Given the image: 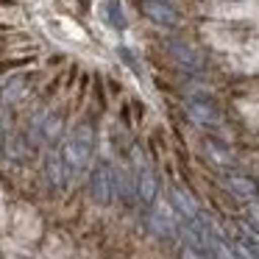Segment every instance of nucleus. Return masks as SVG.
I'll return each instance as SVG.
<instances>
[{
    "mask_svg": "<svg viewBox=\"0 0 259 259\" xmlns=\"http://www.w3.org/2000/svg\"><path fill=\"white\" fill-rule=\"evenodd\" d=\"M92 145H95V137H92L90 125H78L64 140L62 151H59V159H62V167H64V179H73V176H78L84 170V164L92 156Z\"/></svg>",
    "mask_w": 259,
    "mask_h": 259,
    "instance_id": "nucleus-1",
    "label": "nucleus"
},
{
    "mask_svg": "<svg viewBox=\"0 0 259 259\" xmlns=\"http://www.w3.org/2000/svg\"><path fill=\"white\" fill-rule=\"evenodd\" d=\"M142 9H145V14L153 20V23H159V25H176L179 23V14H176L170 6H164L162 0H145Z\"/></svg>",
    "mask_w": 259,
    "mask_h": 259,
    "instance_id": "nucleus-2",
    "label": "nucleus"
},
{
    "mask_svg": "<svg viewBox=\"0 0 259 259\" xmlns=\"http://www.w3.org/2000/svg\"><path fill=\"white\" fill-rule=\"evenodd\" d=\"M112 184H114L112 170H109L106 164H103V167H98L95 176H92V195H95V201L106 203L109 198H112Z\"/></svg>",
    "mask_w": 259,
    "mask_h": 259,
    "instance_id": "nucleus-3",
    "label": "nucleus"
},
{
    "mask_svg": "<svg viewBox=\"0 0 259 259\" xmlns=\"http://www.w3.org/2000/svg\"><path fill=\"white\" fill-rule=\"evenodd\" d=\"M190 117L192 120H198V123H203V125H214V123H220V117H218V112H214L209 103H203V101H192L190 103Z\"/></svg>",
    "mask_w": 259,
    "mask_h": 259,
    "instance_id": "nucleus-4",
    "label": "nucleus"
},
{
    "mask_svg": "<svg viewBox=\"0 0 259 259\" xmlns=\"http://www.w3.org/2000/svg\"><path fill=\"white\" fill-rule=\"evenodd\" d=\"M103 17L109 20V25L123 28L125 17H123V9H120V0H103Z\"/></svg>",
    "mask_w": 259,
    "mask_h": 259,
    "instance_id": "nucleus-5",
    "label": "nucleus"
},
{
    "mask_svg": "<svg viewBox=\"0 0 259 259\" xmlns=\"http://www.w3.org/2000/svg\"><path fill=\"white\" fill-rule=\"evenodd\" d=\"M153 192H156V181H153V173L148 167H142L140 164V195L142 201H151Z\"/></svg>",
    "mask_w": 259,
    "mask_h": 259,
    "instance_id": "nucleus-6",
    "label": "nucleus"
},
{
    "mask_svg": "<svg viewBox=\"0 0 259 259\" xmlns=\"http://www.w3.org/2000/svg\"><path fill=\"white\" fill-rule=\"evenodd\" d=\"M173 53H176V56H179L184 64H195V67L201 64V59H198V53H195V51H190V48H184L181 42H176V45H173Z\"/></svg>",
    "mask_w": 259,
    "mask_h": 259,
    "instance_id": "nucleus-7",
    "label": "nucleus"
},
{
    "mask_svg": "<svg viewBox=\"0 0 259 259\" xmlns=\"http://www.w3.org/2000/svg\"><path fill=\"white\" fill-rule=\"evenodd\" d=\"M173 198L179 201V206L184 209V214H187V218H195V203H192L190 198L184 195V192H181V190H173Z\"/></svg>",
    "mask_w": 259,
    "mask_h": 259,
    "instance_id": "nucleus-8",
    "label": "nucleus"
}]
</instances>
